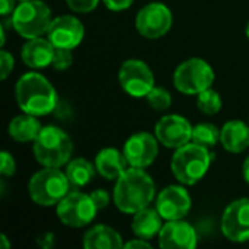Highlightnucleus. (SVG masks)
Instances as JSON below:
<instances>
[{
  "label": "nucleus",
  "instance_id": "c756f323",
  "mask_svg": "<svg viewBox=\"0 0 249 249\" xmlns=\"http://www.w3.org/2000/svg\"><path fill=\"white\" fill-rule=\"evenodd\" d=\"M13 66H15V60L12 57V54L6 50H1L0 51V77L1 80H6L9 73L13 70Z\"/></svg>",
  "mask_w": 249,
  "mask_h": 249
},
{
  "label": "nucleus",
  "instance_id": "f03ea898",
  "mask_svg": "<svg viewBox=\"0 0 249 249\" xmlns=\"http://www.w3.org/2000/svg\"><path fill=\"white\" fill-rule=\"evenodd\" d=\"M18 107L31 115L42 117L53 112L57 107V92L42 74L29 71L19 77L15 88Z\"/></svg>",
  "mask_w": 249,
  "mask_h": 249
},
{
  "label": "nucleus",
  "instance_id": "7c9ffc66",
  "mask_svg": "<svg viewBox=\"0 0 249 249\" xmlns=\"http://www.w3.org/2000/svg\"><path fill=\"white\" fill-rule=\"evenodd\" d=\"M89 196H90V198H92V201H93V204H95V207H96L98 212L102 210V209H105L108 206V203H109V196L104 190H95Z\"/></svg>",
  "mask_w": 249,
  "mask_h": 249
},
{
  "label": "nucleus",
  "instance_id": "4468645a",
  "mask_svg": "<svg viewBox=\"0 0 249 249\" xmlns=\"http://www.w3.org/2000/svg\"><path fill=\"white\" fill-rule=\"evenodd\" d=\"M85 35L83 23L70 15H61L51 20L47 32V38L53 42L55 48L73 50L77 47Z\"/></svg>",
  "mask_w": 249,
  "mask_h": 249
},
{
  "label": "nucleus",
  "instance_id": "c9c22d12",
  "mask_svg": "<svg viewBox=\"0 0 249 249\" xmlns=\"http://www.w3.org/2000/svg\"><path fill=\"white\" fill-rule=\"evenodd\" d=\"M242 174H244V179L249 184V156L245 159L244 166H242Z\"/></svg>",
  "mask_w": 249,
  "mask_h": 249
},
{
  "label": "nucleus",
  "instance_id": "0eeeda50",
  "mask_svg": "<svg viewBox=\"0 0 249 249\" xmlns=\"http://www.w3.org/2000/svg\"><path fill=\"white\" fill-rule=\"evenodd\" d=\"M214 71L203 58H190L182 61L174 73L175 88L185 95H198L212 88Z\"/></svg>",
  "mask_w": 249,
  "mask_h": 249
},
{
  "label": "nucleus",
  "instance_id": "c85d7f7f",
  "mask_svg": "<svg viewBox=\"0 0 249 249\" xmlns=\"http://www.w3.org/2000/svg\"><path fill=\"white\" fill-rule=\"evenodd\" d=\"M66 3L71 10L77 13H88L98 6L99 0H66Z\"/></svg>",
  "mask_w": 249,
  "mask_h": 249
},
{
  "label": "nucleus",
  "instance_id": "9b49d317",
  "mask_svg": "<svg viewBox=\"0 0 249 249\" xmlns=\"http://www.w3.org/2000/svg\"><path fill=\"white\" fill-rule=\"evenodd\" d=\"M222 232L232 242L249 241V198L231 203L222 216Z\"/></svg>",
  "mask_w": 249,
  "mask_h": 249
},
{
  "label": "nucleus",
  "instance_id": "1a4fd4ad",
  "mask_svg": "<svg viewBox=\"0 0 249 249\" xmlns=\"http://www.w3.org/2000/svg\"><path fill=\"white\" fill-rule=\"evenodd\" d=\"M118 80L125 93L134 98L146 96L155 88V76L150 67L137 58H131L123 63Z\"/></svg>",
  "mask_w": 249,
  "mask_h": 249
},
{
  "label": "nucleus",
  "instance_id": "6e6552de",
  "mask_svg": "<svg viewBox=\"0 0 249 249\" xmlns=\"http://www.w3.org/2000/svg\"><path fill=\"white\" fill-rule=\"evenodd\" d=\"M96 207L90 196L83 193H69L57 204V217L69 228H83L89 225L96 216Z\"/></svg>",
  "mask_w": 249,
  "mask_h": 249
},
{
  "label": "nucleus",
  "instance_id": "b1692460",
  "mask_svg": "<svg viewBox=\"0 0 249 249\" xmlns=\"http://www.w3.org/2000/svg\"><path fill=\"white\" fill-rule=\"evenodd\" d=\"M193 143H197L203 147H214L217 142H220V130L209 123H201L193 127Z\"/></svg>",
  "mask_w": 249,
  "mask_h": 249
},
{
  "label": "nucleus",
  "instance_id": "ddd939ff",
  "mask_svg": "<svg viewBox=\"0 0 249 249\" xmlns=\"http://www.w3.org/2000/svg\"><path fill=\"white\" fill-rule=\"evenodd\" d=\"M158 139L150 133L140 131L133 134L124 144V156L133 168H147L152 165L159 153Z\"/></svg>",
  "mask_w": 249,
  "mask_h": 249
},
{
  "label": "nucleus",
  "instance_id": "2f4dec72",
  "mask_svg": "<svg viewBox=\"0 0 249 249\" xmlns=\"http://www.w3.org/2000/svg\"><path fill=\"white\" fill-rule=\"evenodd\" d=\"M102 1L105 3V6L108 9L118 12V10H124V9L130 7L134 0H102Z\"/></svg>",
  "mask_w": 249,
  "mask_h": 249
},
{
  "label": "nucleus",
  "instance_id": "bb28decb",
  "mask_svg": "<svg viewBox=\"0 0 249 249\" xmlns=\"http://www.w3.org/2000/svg\"><path fill=\"white\" fill-rule=\"evenodd\" d=\"M71 63H73L71 50H69V48H55L53 63H51V66L55 70H66V69H69L71 66Z\"/></svg>",
  "mask_w": 249,
  "mask_h": 249
},
{
  "label": "nucleus",
  "instance_id": "4be33fe9",
  "mask_svg": "<svg viewBox=\"0 0 249 249\" xmlns=\"http://www.w3.org/2000/svg\"><path fill=\"white\" fill-rule=\"evenodd\" d=\"M41 128H42V125L38 121V118L35 115L25 112L23 115L15 117L9 123L7 133L15 142L28 143V142H34L38 137Z\"/></svg>",
  "mask_w": 249,
  "mask_h": 249
},
{
  "label": "nucleus",
  "instance_id": "6ab92c4d",
  "mask_svg": "<svg viewBox=\"0 0 249 249\" xmlns=\"http://www.w3.org/2000/svg\"><path fill=\"white\" fill-rule=\"evenodd\" d=\"M222 146L231 153H241L249 147V125L241 120L228 121L220 130Z\"/></svg>",
  "mask_w": 249,
  "mask_h": 249
},
{
  "label": "nucleus",
  "instance_id": "a211bd4d",
  "mask_svg": "<svg viewBox=\"0 0 249 249\" xmlns=\"http://www.w3.org/2000/svg\"><path fill=\"white\" fill-rule=\"evenodd\" d=\"M127 159L124 153L114 147L102 149L95 158V168L101 174V177L112 181L118 179L127 171Z\"/></svg>",
  "mask_w": 249,
  "mask_h": 249
},
{
  "label": "nucleus",
  "instance_id": "2eb2a0df",
  "mask_svg": "<svg viewBox=\"0 0 249 249\" xmlns=\"http://www.w3.org/2000/svg\"><path fill=\"white\" fill-rule=\"evenodd\" d=\"M156 209L165 220H179L191 209V197L184 187L169 185L160 191L156 200Z\"/></svg>",
  "mask_w": 249,
  "mask_h": 249
},
{
  "label": "nucleus",
  "instance_id": "473e14b6",
  "mask_svg": "<svg viewBox=\"0 0 249 249\" xmlns=\"http://www.w3.org/2000/svg\"><path fill=\"white\" fill-rule=\"evenodd\" d=\"M36 244L42 249L53 248L54 247V235L51 232H45L36 239Z\"/></svg>",
  "mask_w": 249,
  "mask_h": 249
},
{
  "label": "nucleus",
  "instance_id": "f704fd0d",
  "mask_svg": "<svg viewBox=\"0 0 249 249\" xmlns=\"http://www.w3.org/2000/svg\"><path fill=\"white\" fill-rule=\"evenodd\" d=\"M124 248H150V244L146 239L136 238V239L128 241L127 244H124Z\"/></svg>",
  "mask_w": 249,
  "mask_h": 249
},
{
  "label": "nucleus",
  "instance_id": "39448f33",
  "mask_svg": "<svg viewBox=\"0 0 249 249\" xmlns=\"http://www.w3.org/2000/svg\"><path fill=\"white\" fill-rule=\"evenodd\" d=\"M70 182L66 172L58 168H47L34 174L28 184L31 200L42 207L58 204L69 194Z\"/></svg>",
  "mask_w": 249,
  "mask_h": 249
},
{
  "label": "nucleus",
  "instance_id": "e433bc0d",
  "mask_svg": "<svg viewBox=\"0 0 249 249\" xmlns=\"http://www.w3.org/2000/svg\"><path fill=\"white\" fill-rule=\"evenodd\" d=\"M0 248L1 249H9L10 248V244L6 238V235H0Z\"/></svg>",
  "mask_w": 249,
  "mask_h": 249
},
{
  "label": "nucleus",
  "instance_id": "412c9836",
  "mask_svg": "<svg viewBox=\"0 0 249 249\" xmlns=\"http://www.w3.org/2000/svg\"><path fill=\"white\" fill-rule=\"evenodd\" d=\"M162 219L163 217L159 214L158 209L146 207L134 214V219L131 223L133 233L136 235V238L149 241L155 238L156 235H159L162 229Z\"/></svg>",
  "mask_w": 249,
  "mask_h": 249
},
{
  "label": "nucleus",
  "instance_id": "423d86ee",
  "mask_svg": "<svg viewBox=\"0 0 249 249\" xmlns=\"http://www.w3.org/2000/svg\"><path fill=\"white\" fill-rule=\"evenodd\" d=\"M51 20V10L41 0L20 1L12 13V25L15 31L26 39L47 34Z\"/></svg>",
  "mask_w": 249,
  "mask_h": 249
},
{
  "label": "nucleus",
  "instance_id": "f3484780",
  "mask_svg": "<svg viewBox=\"0 0 249 249\" xmlns=\"http://www.w3.org/2000/svg\"><path fill=\"white\" fill-rule=\"evenodd\" d=\"M54 51L55 47L48 38L45 39L42 36H38L31 38L23 44L20 50V57L23 63L31 69H44L47 66H51Z\"/></svg>",
  "mask_w": 249,
  "mask_h": 249
},
{
  "label": "nucleus",
  "instance_id": "4c0bfd02",
  "mask_svg": "<svg viewBox=\"0 0 249 249\" xmlns=\"http://www.w3.org/2000/svg\"><path fill=\"white\" fill-rule=\"evenodd\" d=\"M247 36L249 38V22H248V26H247Z\"/></svg>",
  "mask_w": 249,
  "mask_h": 249
},
{
  "label": "nucleus",
  "instance_id": "f257e3e1",
  "mask_svg": "<svg viewBox=\"0 0 249 249\" xmlns=\"http://www.w3.org/2000/svg\"><path fill=\"white\" fill-rule=\"evenodd\" d=\"M155 198V182L142 168H128L114 187V203L117 209L127 214L149 207Z\"/></svg>",
  "mask_w": 249,
  "mask_h": 249
},
{
  "label": "nucleus",
  "instance_id": "9d476101",
  "mask_svg": "<svg viewBox=\"0 0 249 249\" xmlns=\"http://www.w3.org/2000/svg\"><path fill=\"white\" fill-rule=\"evenodd\" d=\"M172 26V12L163 3L153 1L142 7L136 16V29L149 39L163 36Z\"/></svg>",
  "mask_w": 249,
  "mask_h": 249
},
{
  "label": "nucleus",
  "instance_id": "cd10ccee",
  "mask_svg": "<svg viewBox=\"0 0 249 249\" xmlns=\"http://www.w3.org/2000/svg\"><path fill=\"white\" fill-rule=\"evenodd\" d=\"M16 172V162L9 152L0 153V174L3 177H12Z\"/></svg>",
  "mask_w": 249,
  "mask_h": 249
},
{
  "label": "nucleus",
  "instance_id": "dca6fc26",
  "mask_svg": "<svg viewBox=\"0 0 249 249\" xmlns=\"http://www.w3.org/2000/svg\"><path fill=\"white\" fill-rule=\"evenodd\" d=\"M159 247L163 249H193L197 245V233L194 228L179 220H168L162 226L159 235Z\"/></svg>",
  "mask_w": 249,
  "mask_h": 249
},
{
  "label": "nucleus",
  "instance_id": "f8f14e48",
  "mask_svg": "<svg viewBox=\"0 0 249 249\" xmlns=\"http://www.w3.org/2000/svg\"><path fill=\"white\" fill-rule=\"evenodd\" d=\"M155 134L165 147L177 150L191 142L193 125L181 115H165L158 121Z\"/></svg>",
  "mask_w": 249,
  "mask_h": 249
},
{
  "label": "nucleus",
  "instance_id": "72a5a7b5",
  "mask_svg": "<svg viewBox=\"0 0 249 249\" xmlns=\"http://www.w3.org/2000/svg\"><path fill=\"white\" fill-rule=\"evenodd\" d=\"M15 0H0V13L1 16H7L15 10Z\"/></svg>",
  "mask_w": 249,
  "mask_h": 249
},
{
  "label": "nucleus",
  "instance_id": "5701e85b",
  "mask_svg": "<svg viewBox=\"0 0 249 249\" xmlns=\"http://www.w3.org/2000/svg\"><path fill=\"white\" fill-rule=\"evenodd\" d=\"M66 175H67L70 185H73L74 188H79L90 182V179L95 175V168L88 159L77 158L67 163Z\"/></svg>",
  "mask_w": 249,
  "mask_h": 249
},
{
  "label": "nucleus",
  "instance_id": "393cba45",
  "mask_svg": "<svg viewBox=\"0 0 249 249\" xmlns=\"http://www.w3.org/2000/svg\"><path fill=\"white\" fill-rule=\"evenodd\" d=\"M197 96H198L197 98V107H198V109L203 114H206V115H214V114H217L220 111V108H222V98L212 88L203 90Z\"/></svg>",
  "mask_w": 249,
  "mask_h": 249
},
{
  "label": "nucleus",
  "instance_id": "58836bf2",
  "mask_svg": "<svg viewBox=\"0 0 249 249\" xmlns=\"http://www.w3.org/2000/svg\"><path fill=\"white\" fill-rule=\"evenodd\" d=\"M19 1H26V0H19Z\"/></svg>",
  "mask_w": 249,
  "mask_h": 249
},
{
  "label": "nucleus",
  "instance_id": "20e7f679",
  "mask_svg": "<svg viewBox=\"0 0 249 249\" xmlns=\"http://www.w3.org/2000/svg\"><path fill=\"white\" fill-rule=\"evenodd\" d=\"M210 168V153L207 147L197 143H187L175 150L171 169L174 177L182 185L197 184Z\"/></svg>",
  "mask_w": 249,
  "mask_h": 249
},
{
  "label": "nucleus",
  "instance_id": "aec40b11",
  "mask_svg": "<svg viewBox=\"0 0 249 249\" xmlns=\"http://www.w3.org/2000/svg\"><path fill=\"white\" fill-rule=\"evenodd\" d=\"M83 247L86 249H118L124 248V244L117 231L105 225H98L86 232Z\"/></svg>",
  "mask_w": 249,
  "mask_h": 249
},
{
  "label": "nucleus",
  "instance_id": "a878e982",
  "mask_svg": "<svg viewBox=\"0 0 249 249\" xmlns=\"http://www.w3.org/2000/svg\"><path fill=\"white\" fill-rule=\"evenodd\" d=\"M144 98H146L147 104H149L153 109H156V111L169 109L171 105H172V96H171V93H169L166 89H163V88H156V86H155Z\"/></svg>",
  "mask_w": 249,
  "mask_h": 249
},
{
  "label": "nucleus",
  "instance_id": "7ed1b4c3",
  "mask_svg": "<svg viewBox=\"0 0 249 249\" xmlns=\"http://www.w3.org/2000/svg\"><path fill=\"white\" fill-rule=\"evenodd\" d=\"M34 156L42 166L61 168L67 165L73 153V143L67 133L54 125L42 127L34 140Z\"/></svg>",
  "mask_w": 249,
  "mask_h": 249
}]
</instances>
